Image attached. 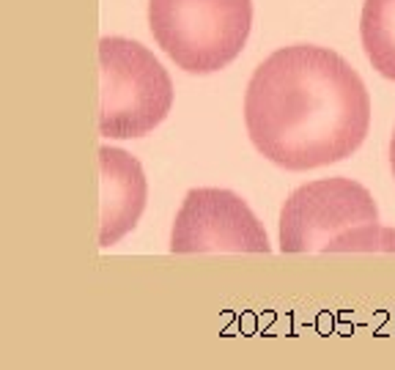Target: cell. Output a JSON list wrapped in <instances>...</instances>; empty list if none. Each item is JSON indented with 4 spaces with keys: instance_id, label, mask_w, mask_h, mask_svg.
Here are the masks:
<instances>
[{
    "instance_id": "obj_2",
    "label": "cell",
    "mask_w": 395,
    "mask_h": 370,
    "mask_svg": "<svg viewBox=\"0 0 395 370\" xmlns=\"http://www.w3.org/2000/svg\"><path fill=\"white\" fill-rule=\"evenodd\" d=\"M283 253H395V230L379 223L376 200L351 178H318L294 190L280 211Z\"/></svg>"
},
{
    "instance_id": "obj_1",
    "label": "cell",
    "mask_w": 395,
    "mask_h": 370,
    "mask_svg": "<svg viewBox=\"0 0 395 370\" xmlns=\"http://www.w3.org/2000/svg\"><path fill=\"white\" fill-rule=\"evenodd\" d=\"M245 126L258 154L285 171H313L351 157L370 126L363 77L316 44L275 50L253 72Z\"/></svg>"
},
{
    "instance_id": "obj_8",
    "label": "cell",
    "mask_w": 395,
    "mask_h": 370,
    "mask_svg": "<svg viewBox=\"0 0 395 370\" xmlns=\"http://www.w3.org/2000/svg\"><path fill=\"white\" fill-rule=\"evenodd\" d=\"M390 171H393V178H395V129H393V138H390Z\"/></svg>"
},
{
    "instance_id": "obj_4",
    "label": "cell",
    "mask_w": 395,
    "mask_h": 370,
    "mask_svg": "<svg viewBox=\"0 0 395 370\" xmlns=\"http://www.w3.org/2000/svg\"><path fill=\"white\" fill-rule=\"evenodd\" d=\"M148 25L179 69L214 74L245 50L253 0H148Z\"/></svg>"
},
{
    "instance_id": "obj_7",
    "label": "cell",
    "mask_w": 395,
    "mask_h": 370,
    "mask_svg": "<svg viewBox=\"0 0 395 370\" xmlns=\"http://www.w3.org/2000/svg\"><path fill=\"white\" fill-rule=\"evenodd\" d=\"M360 39L370 66L395 83V0H365Z\"/></svg>"
},
{
    "instance_id": "obj_5",
    "label": "cell",
    "mask_w": 395,
    "mask_h": 370,
    "mask_svg": "<svg viewBox=\"0 0 395 370\" xmlns=\"http://www.w3.org/2000/svg\"><path fill=\"white\" fill-rule=\"evenodd\" d=\"M170 253H269L264 225L231 190H190L170 230Z\"/></svg>"
},
{
    "instance_id": "obj_6",
    "label": "cell",
    "mask_w": 395,
    "mask_h": 370,
    "mask_svg": "<svg viewBox=\"0 0 395 370\" xmlns=\"http://www.w3.org/2000/svg\"><path fill=\"white\" fill-rule=\"evenodd\" d=\"M102 168V209L99 247H110L138 225L145 209V176L141 162L121 148H99Z\"/></svg>"
},
{
    "instance_id": "obj_3",
    "label": "cell",
    "mask_w": 395,
    "mask_h": 370,
    "mask_svg": "<svg viewBox=\"0 0 395 370\" xmlns=\"http://www.w3.org/2000/svg\"><path fill=\"white\" fill-rule=\"evenodd\" d=\"M173 80L141 41L105 36L99 41V135L143 138L168 118Z\"/></svg>"
}]
</instances>
